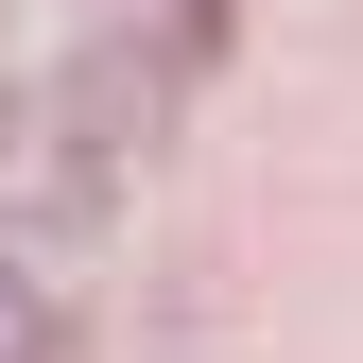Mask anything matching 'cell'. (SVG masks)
<instances>
[{"mask_svg":"<svg viewBox=\"0 0 363 363\" xmlns=\"http://www.w3.org/2000/svg\"><path fill=\"white\" fill-rule=\"evenodd\" d=\"M52 121H69L104 173H139V156L173 139V52H139V35H86V52L52 69Z\"/></svg>","mask_w":363,"mask_h":363,"instance_id":"1","label":"cell"}]
</instances>
